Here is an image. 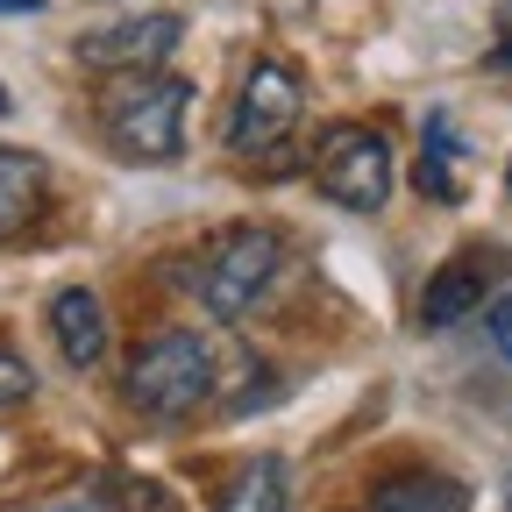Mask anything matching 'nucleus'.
<instances>
[{
    "mask_svg": "<svg viewBox=\"0 0 512 512\" xmlns=\"http://www.w3.org/2000/svg\"><path fill=\"white\" fill-rule=\"evenodd\" d=\"M505 192H512V164H505Z\"/></svg>",
    "mask_w": 512,
    "mask_h": 512,
    "instance_id": "dca6fc26",
    "label": "nucleus"
},
{
    "mask_svg": "<svg viewBox=\"0 0 512 512\" xmlns=\"http://www.w3.org/2000/svg\"><path fill=\"white\" fill-rule=\"evenodd\" d=\"M50 342H57V356L72 363V370H93L107 356V306H100V292L64 285L50 299Z\"/></svg>",
    "mask_w": 512,
    "mask_h": 512,
    "instance_id": "6e6552de",
    "label": "nucleus"
},
{
    "mask_svg": "<svg viewBox=\"0 0 512 512\" xmlns=\"http://www.w3.org/2000/svg\"><path fill=\"white\" fill-rule=\"evenodd\" d=\"M285 271V235L271 221H242L228 228L207 256H200V278H192V292H200V306L214 320H242L256 299L271 292V278Z\"/></svg>",
    "mask_w": 512,
    "mask_h": 512,
    "instance_id": "7ed1b4c3",
    "label": "nucleus"
},
{
    "mask_svg": "<svg viewBox=\"0 0 512 512\" xmlns=\"http://www.w3.org/2000/svg\"><path fill=\"white\" fill-rule=\"evenodd\" d=\"M484 320H491V349H498V356L512 363V292H505V299H498V306H491Z\"/></svg>",
    "mask_w": 512,
    "mask_h": 512,
    "instance_id": "4468645a",
    "label": "nucleus"
},
{
    "mask_svg": "<svg viewBox=\"0 0 512 512\" xmlns=\"http://www.w3.org/2000/svg\"><path fill=\"white\" fill-rule=\"evenodd\" d=\"M498 271H505V256H498L491 242L456 249V256H448V264L427 278V292H420V328H456L463 313H477Z\"/></svg>",
    "mask_w": 512,
    "mask_h": 512,
    "instance_id": "0eeeda50",
    "label": "nucleus"
},
{
    "mask_svg": "<svg viewBox=\"0 0 512 512\" xmlns=\"http://www.w3.org/2000/svg\"><path fill=\"white\" fill-rule=\"evenodd\" d=\"M50 207V164L36 150H0V242H22Z\"/></svg>",
    "mask_w": 512,
    "mask_h": 512,
    "instance_id": "1a4fd4ad",
    "label": "nucleus"
},
{
    "mask_svg": "<svg viewBox=\"0 0 512 512\" xmlns=\"http://www.w3.org/2000/svg\"><path fill=\"white\" fill-rule=\"evenodd\" d=\"M0 15H43V0H0Z\"/></svg>",
    "mask_w": 512,
    "mask_h": 512,
    "instance_id": "2eb2a0df",
    "label": "nucleus"
},
{
    "mask_svg": "<svg viewBox=\"0 0 512 512\" xmlns=\"http://www.w3.org/2000/svg\"><path fill=\"white\" fill-rule=\"evenodd\" d=\"M214 377H221V363H214L207 335L157 328V335L136 342V356H128L121 392H128V406L150 413V420H185V413H200L214 399Z\"/></svg>",
    "mask_w": 512,
    "mask_h": 512,
    "instance_id": "f257e3e1",
    "label": "nucleus"
},
{
    "mask_svg": "<svg viewBox=\"0 0 512 512\" xmlns=\"http://www.w3.org/2000/svg\"><path fill=\"white\" fill-rule=\"evenodd\" d=\"M22 399H36V370L15 349H0V406H22Z\"/></svg>",
    "mask_w": 512,
    "mask_h": 512,
    "instance_id": "ddd939ff",
    "label": "nucleus"
},
{
    "mask_svg": "<svg viewBox=\"0 0 512 512\" xmlns=\"http://www.w3.org/2000/svg\"><path fill=\"white\" fill-rule=\"evenodd\" d=\"M185 107L192 86L178 72H136V79H114L100 100V128H107V150L128 164H171L185 150Z\"/></svg>",
    "mask_w": 512,
    "mask_h": 512,
    "instance_id": "f03ea898",
    "label": "nucleus"
},
{
    "mask_svg": "<svg viewBox=\"0 0 512 512\" xmlns=\"http://www.w3.org/2000/svg\"><path fill=\"white\" fill-rule=\"evenodd\" d=\"M178 43H185V22H178V15H136V22L86 29V36H79V64L114 72V79H136V72H164Z\"/></svg>",
    "mask_w": 512,
    "mask_h": 512,
    "instance_id": "423d86ee",
    "label": "nucleus"
},
{
    "mask_svg": "<svg viewBox=\"0 0 512 512\" xmlns=\"http://www.w3.org/2000/svg\"><path fill=\"white\" fill-rule=\"evenodd\" d=\"M107 512H178V505H171V491L150 484V477H121L114 498H107Z\"/></svg>",
    "mask_w": 512,
    "mask_h": 512,
    "instance_id": "f8f14e48",
    "label": "nucleus"
},
{
    "mask_svg": "<svg viewBox=\"0 0 512 512\" xmlns=\"http://www.w3.org/2000/svg\"><path fill=\"white\" fill-rule=\"evenodd\" d=\"M278 456H256L228 491H221V512H285V484H278Z\"/></svg>",
    "mask_w": 512,
    "mask_h": 512,
    "instance_id": "9b49d317",
    "label": "nucleus"
},
{
    "mask_svg": "<svg viewBox=\"0 0 512 512\" xmlns=\"http://www.w3.org/2000/svg\"><path fill=\"white\" fill-rule=\"evenodd\" d=\"M0 114H8V93H0Z\"/></svg>",
    "mask_w": 512,
    "mask_h": 512,
    "instance_id": "f3484780",
    "label": "nucleus"
},
{
    "mask_svg": "<svg viewBox=\"0 0 512 512\" xmlns=\"http://www.w3.org/2000/svg\"><path fill=\"white\" fill-rule=\"evenodd\" d=\"M313 185L342 214H377L392 200V150H384L377 128H328L313 150Z\"/></svg>",
    "mask_w": 512,
    "mask_h": 512,
    "instance_id": "20e7f679",
    "label": "nucleus"
},
{
    "mask_svg": "<svg viewBox=\"0 0 512 512\" xmlns=\"http://www.w3.org/2000/svg\"><path fill=\"white\" fill-rule=\"evenodd\" d=\"M363 512H470V491L441 470H406V477H384Z\"/></svg>",
    "mask_w": 512,
    "mask_h": 512,
    "instance_id": "9d476101",
    "label": "nucleus"
},
{
    "mask_svg": "<svg viewBox=\"0 0 512 512\" xmlns=\"http://www.w3.org/2000/svg\"><path fill=\"white\" fill-rule=\"evenodd\" d=\"M306 114V86H299V64L285 57H256L249 79L235 93V114H228V143L235 150H271L278 136H292Z\"/></svg>",
    "mask_w": 512,
    "mask_h": 512,
    "instance_id": "39448f33",
    "label": "nucleus"
}]
</instances>
